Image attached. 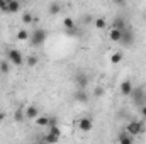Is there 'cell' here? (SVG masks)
Returning <instances> with one entry per match:
<instances>
[{
  "label": "cell",
  "mask_w": 146,
  "mask_h": 144,
  "mask_svg": "<svg viewBox=\"0 0 146 144\" xmlns=\"http://www.w3.org/2000/svg\"><path fill=\"white\" fill-rule=\"evenodd\" d=\"M46 39H48V31L42 29V27H36L29 36V44L34 46V48H39L46 42Z\"/></svg>",
  "instance_id": "6da1fadb"
},
{
  "label": "cell",
  "mask_w": 146,
  "mask_h": 144,
  "mask_svg": "<svg viewBox=\"0 0 146 144\" xmlns=\"http://www.w3.org/2000/svg\"><path fill=\"white\" fill-rule=\"evenodd\" d=\"M7 59L14 65V66H22L24 65V56L19 49H9L7 51Z\"/></svg>",
  "instance_id": "7a4b0ae2"
},
{
  "label": "cell",
  "mask_w": 146,
  "mask_h": 144,
  "mask_svg": "<svg viewBox=\"0 0 146 144\" xmlns=\"http://www.w3.org/2000/svg\"><path fill=\"white\" fill-rule=\"evenodd\" d=\"M143 132V122H139V120H131L129 124H127V127H126V134L127 136H139Z\"/></svg>",
  "instance_id": "3957f363"
},
{
  "label": "cell",
  "mask_w": 146,
  "mask_h": 144,
  "mask_svg": "<svg viewBox=\"0 0 146 144\" xmlns=\"http://www.w3.org/2000/svg\"><path fill=\"white\" fill-rule=\"evenodd\" d=\"M75 83H76L78 90H87V87H88V76L85 73H78L75 76Z\"/></svg>",
  "instance_id": "277c9868"
},
{
  "label": "cell",
  "mask_w": 146,
  "mask_h": 144,
  "mask_svg": "<svg viewBox=\"0 0 146 144\" xmlns=\"http://www.w3.org/2000/svg\"><path fill=\"white\" fill-rule=\"evenodd\" d=\"M119 90H121V95H124V97H131V95H133V90H134V87H133V81H129V80H124V81L121 83Z\"/></svg>",
  "instance_id": "5b68a950"
},
{
  "label": "cell",
  "mask_w": 146,
  "mask_h": 144,
  "mask_svg": "<svg viewBox=\"0 0 146 144\" xmlns=\"http://www.w3.org/2000/svg\"><path fill=\"white\" fill-rule=\"evenodd\" d=\"M78 127H80V131H83V132H90L92 127H94V120H92L90 117H82V119L78 120Z\"/></svg>",
  "instance_id": "8992f818"
},
{
  "label": "cell",
  "mask_w": 146,
  "mask_h": 144,
  "mask_svg": "<svg viewBox=\"0 0 146 144\" xmlns=\"http://www.w3.org/2000/svg\"><path fill=\"white\" fill-rule=\"evenodd\" d=\"M24 114H26V119L27 120H36L39 117V108L34 105H29L27 108H24Z\"/></svg>",
  "instance_id": "52a82bcc"
},
{
  "label": "cell",
  "mask_w": 146,
  "mask_h": 144,
  "mask_svg": "<svg viewBox=\"0 0 146 144\" xmlns=\"http://www.w3.org/2000/svg\"><path fill=\"white\" fill-rule=\"evenodd\" d=\"M126 20H124V17H115L114 20H112V27L110 29H117V31H126Z\"/></svg>",
  "instance_id": "ba28073f"
},
{
  "label": "cell",
  "mask_w": 146,
  "mask_h": 144,
  "mask_svg": "<svg viewBox=\"0 0 146 144\" xmlns=\"http://www.w3.org/2000/svg\"><path fill=\"white\" fill-rule=\"evenodd\" d=\"M21 10V3L17 0H7V14H15Z\"/></svg>",
  "instance_id": "9c48e42d"
},
{
  "label": "cell",
  "mask_w": 146,
  "mask_h": 144,
  "mask_svg": "<svg viewBox=\"0 0 146 144\" xmlns=\"http://www.w3.org/2000/svg\"><path fill=\"white\" fill-rule=\"evenodd\" d=\"M133 41H134V36H133V32L126 29V31L122 32V39H121V44H124V46H131V44H133Z\"/></svg>",
  "instance_id": "30bf717a"
},
{
  "label": "cell",
  "mask_w": 146,
  "mask_h": 144,
  "mask_svg": "<svg viewBox=\"0 0 146 144\" xmlns=\"http://www.w3.org/2000/svg\"><path fill=\"white\" fill-rule=\"evenodd\" d=\"M34 122H36L37 127H49V117L48 115H39Z\"/></svg>",
  "instance_id": "8fae6325"
},
{
  "label": "cell",
  "mask_w": 146,
  "mask_h": 144,
  "mask_svg": "<svg viewBox=\"0 0 146 144\" xmlns=\"http://www.w3.org/2000/svg\"><path fill=\"white\" fill-rule=\"evenodd\" d=\"M122 32L124 31H117V29H110L109 32V37L114 41V42H121V39H122Z\"/></svg>",
  "instance_id": "7c38bea8"
},
{
  "label": "cell",
  "mask_w": 146,
  "mask_h": 144,
  "mask_svg": "<svg viewBox=\"0 0 146 144\" xmlns=\"http://www.w3.org/2000/svg\"><path fill=\"white\" fill-rule=\"evenodd\" d=\"M73 98L76 100V102H87L88 100V95H87V90H78L75 95H73Z\"/></svg>",
  "instance_id": "4fadbf2b"
},
{
  "label": "cell",
  "mask_w": 146,
  "mask_h": 144,
  "mask_svg": "<svg viewBox=\"0 0 146 144\" xmlns=\"http://www.w3.org/2000/svg\"><path fill=\"white\" fill-rule=\"evenodd\" d=\"M49 14L51 15H56V14H60L61 12V3L60 2H53V3H49Z\"/></svg>",
  "instance_id": "5bb4252c"
},
{
  "label": "cell",
  "mask_w": 146,
  "mask_h": 144,
  "mask_svg": "<svg viewBox=\"0 0 146 144\" xmlns=\"http://www.w3.org/2000/svg\"><path fill=\"white\" fill-rule=\"evenodd\" d=\"M14 119H15V122H24V120H26L24 108H17V110H15V114H14Z\"/></svg>",
  "instance_id": "9a60e30c"
},
{
  "label": "cell",
  "mask_w": 146,
  "mask_h": 144,
  "mask_svg": "<svg viewBox=\"0 0 146 144\" xmlns=\"http://www.w3.org/2000/svg\"><path fill=\"white\" fill-rule=\"evenodd\" d=\"M22 22H24L26 26L33 24V22H34V15H33L31 12H24V14H22Z\"/></svg>",
  "instance_id": "2e32d148"
},
{
  "label": "cell",
  "mask_w": 146,
  "mask_h": 144,
  "mask_svg": "<svg viewBox=\"0 0 146 144\" xmlns=\"http://www.w3.org/2000/svg\"><path fill=\"white\" fill-rule=\"evenodd\" d=\"M63 26H65V29L73 31V29H75V20H73L72 17H65V20H63Z\"/></svg>",
  "instance_id": "e0dca14e"
},
{
  "label": "cell",
  "mask_w": 146,
  "mask_h": 144,
  "mask_svg": "<svg viewBox=\"0 0 146 144\" xmlns=\"http://www.w3.org/2000/svg\"><path fill=\"white\" fill-rule=\"evenodd\" d=\"M119 144H133V137L127 136L126 132H122V134L119 136Z\"/></svg>",
  "instance_id": "ac0fdd59"
},
{
  "label": "cell",
  "mask_w": 146,
  "mask_h": 144,
  "mask_svg": "<svg viewBox=\"0 0 146 144\" xmlns=\"http://www.w3.org/2000/svg\"><path fill=\"white\" fill-rule=\"evenodd\" d=\"M122 58H124L122 53H114V54L110 56V63H112V65H119V63L122 61Z\"/></svg>",
  "instance_id": "d6986e66"
},
{
  "label": "cell",
  "mask_w": 146,
  "mask_h": 144,
  "mask_svg": "<svg viewBox=\"0 0 146 144\" xmlns=\"http://www.w3.org/2000/svg\"><path fill=\"white\" fill-rule=\"evenodd\" d=\"M29 32L26 31V29H21L19 32H17V41H29Z\"/></svg>",
  "instance_id": "ffe728a7"
},
{
  "label": "cell",
  "mask_w": 146,
  "mask_h": 144,
  "mask_svg": "<svg viewBox=\"0 0 146 144\" xmlns=\"http://www.w3.org/2000/svg\"><path fill=\"white\" fill-rule=\"evenodd\" d=\"M95 27H97V29H106V27H107V22H106V19H102V17L95 19Z\"/></svg>",
  "instance_id": "44dd1931"
},
{
  "label": "cell",
  "mask_w": 146,
  "mask_h": 144,
  "mask_svg": "<svg viewBox=\"0 0 146 144\" xmlns=\"http://www.w3.org/2000/svg\"><path fill=\"white\" fill-rule=\"evenodd\" d=\"M0 71H2V73H9V71H10L9 63H7L5 59H2V61H0Z\"/></svg>",
  "instance_id": "7402d4cb"
},
{
  "label": "cell",
  "mask_w": 146,
  "mask_h": 144,
  "mask_svg": "<svg viewBox=\"0 0 146 144\" xmlns=\"http://www.w3.org/2000/svg\"><path fill=\"white\" fill-rule=\"evenodd\" d=\"M37 61H39V59H37V56H29L26 63H27V66H31V68H33V66H36V65H37Z\"/></svg>",
  "instance_id": "603a6c76"
},
{
  "label": "cell",
  "mask_w": 146,
  "mask_h": 144,
  "mask_svg": "<svg viewBox=\"0 0 146 144\" xmlns=\"http://www.w3.org/2000/svg\"><path fill=\"white\" fill-rule=\"evenodd\" d=\"M104 92H106V90H104L102 87H97V88H95V97H102Z\"/></svg>",
  "instance_id": "cb8c5ba5"
},
{
  "label": "cell",
  "mask_w": 146,
  "mask_h": 144,
  "mask_svg": "<svg viewBox=\"0 0 146 144\" xmlns=\"http://www.w3.org/2000/svg\"><path fill=\"white\" fill-rule=\"evenodd\" d=\"M3 120H5V112L0 110V122H3Z\"/></svg>",
  "instance_id": "d4e9b609"
},
{
  "label": "cell",
  "mask_w": 146,
  "mask_h": 144,
  "mask_svg": "<svg viewBox=\"0 0 146 144\" xmlns=\"http://www.w3.org/2000/svg\"><path fill=\"white\" fill-rule=\"evenodd\" d=\"M141 115H143V117H146V105H143V107H141Z\"/></svg>",
  "instance_id": "484cf974"
},
{
  "label": "cell",
  "mask_w": 146,
  "mask_h": 144,
  "mask_svg": "<svg viewBox=\"0 0 146 144\" xmlns=\"http://www.w3.org/2000/svg\"><path fill=\"white\" fill-rule=\"evenodd\" d=\"M145 20H146V14H145Z\"/></svg>",
  "instance_id": "4316f807"
}]
</instances>
